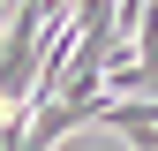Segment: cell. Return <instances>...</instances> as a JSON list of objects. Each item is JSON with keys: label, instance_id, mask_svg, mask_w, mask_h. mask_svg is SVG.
I'll return each mask as SVG.
<instances>
[{"label": "cell", "instance_id": "cell-1", "mask_svg": "<svg viewBox=\"0 0 158 151\" xmlns=\"http://www.w3.org/2000/svg\"><path fill=\"white\" fill-rule=\"evenodd\" d=\"M30 8L45 15V30H53V23H68V8H75V0H30Z\"/></svg>", "mask_w": 158, "mask_h": 151}]
</instances>
